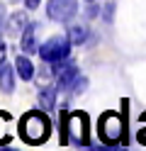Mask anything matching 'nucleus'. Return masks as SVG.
Instances as JSON below:
<instances>
[{
    "label": "nucleus",
    "mask_w": 146,
    "mask_h": 151,
    "mask_svg": "<svg viewBox=\"0 0 146 151\" xmlns=\"http://www.w3.org/2000/svg\"><path fill=\"white\" fill-rule=\"evenodd\" d=\"M88 37H90V29L85 24H68V39L73 44H85Z\"/></svg>",
    "instance_id": "10"
},
{
    "label": "nucleus",
    "mask_w": 146,
    "mask_h": 151,
    "mask_svg": "<svg viewBox=\"0 0 146 151\" xmlns=\"http://www.w3.org/2000/svg\"><path fill=\"white\" fill-rule=\"evenodd\" d=\"M112 17H114V5L107 3V7H105V22H112Z\"/></svg>",
    "instance_id": "11"
},
{
    "label": "nucleus",
    "mask_w": 146,
    "mask_h": 151,
    "mask_svg": "<svg viewBox=\"0 0 146 151\" xmlns=\"http://www.w3.org/2000/svg\"><path fill=\"white\" fill-rule=\"evenodd\" d=\"M3 32H5V24L0 22V59L5 56V42H3Z\"/></svg>",
    "instance_id": "12"
},
{
    "label": "nucleus",
    "mask_w": 146,
    "mask_h": 151,
    "mask_svg": "<svg viewBox=\"0 0 146 151\" xmlns=\"http://www.w3.org/2000/svg\"><path fill=\"white\" fill-rule=\"evenodd\" d=\"M22 51H24V54H34V51H39V44H37V27H34V22H29L27 29L22 32Z\"/></svg>",
    "instance_id": "8"
},
{
    "label": "nucleus",
    "mask_w": 146,
    "mask_h": 151,
    "mask_svg": "<svg viewBox=\"0 0 146 151\" xmlns=\"http://www.w3.org/2000/svg\"><path fill=\"white\" fill-rule=\"evenodd\" d=\"M119 132H122L119 117L112 115V112H105V115L100 117V139L107 146H114L117 141H119Z\"/></svg>",
    "instance_id": "4"
},
{
    "label": "nucleus",
    "mask_w": 146,
    "mask_h": 151,
    "mask_svg": "<svg viewBox=\"0 0 146 151\" xmlns=\"http://www.w3.org/2000/svg\"><path fill=\"white\" fill-rule=\"evenodd\" d=\"M56 90L54 86H42L39 88V107L44 112H54L56 110Z\"/></svg>",
    "instance_id": "6"
},
{
    "label": "nucleus",
    "mask_w": 146,
    "mask_h": 151,
    "mask_svg": "<svg viewBox=\"0 0 146 151\" xmlns=\"http://www.w3.org/2000/svg\"><path fill=\"white\" fill-rule=\"evenodd\" d=\"M0 22H5V5L0 3Z\"/></svg>",
    "instance_id": "16"
},
{
    "label": "nucleus",
    "mask_w": 146,
    "mask_h": 151,
    "mask_svg": "<svg viewBox=\"0 0 146 151\" xmlns=\"http://www.w3.org/2000/svg\"><path fill=\"white\" fill-rule=\"evenodd\" d=\"M15 71L5 59H0V90L3 93H12L15 90Z\"/></svg>",
    "instance_id": "5"
},
{
    "label": "nucleus",
    "mask_w": 146,
    "mask_h": 151,
    "mask_svg": "<svg viewBox=\"0 0 146 151\" xmlns=\"http://www.w3.org/2000/svg\"><path fill=\"white\" fill-rule=\"evenodd\" d=\"M27 24H29L27 15L24 12H15V15H10L5 20V32L7 34H22L27 29Z\"/></svg>",
    "instance_id": "7"
},
{
    "label": "nucleus",
    "mask_w": 146,
    "mask_h": 151,
    "mask_svg": "<svg viewBox=\"0 0 146 151\" xmlns=\"http://www.w3.org/2000/svg\"><path fill=\"white\" fill-rule=\"evenodd\" d=\"M85 151H112V149H107V146H90V149H85Z\"/></svg>",
    "instance_id": "15"
},
{
    "label": "nucleus",
    "mask_w": 146,
    "mask_h": 151,
    "mask_svg": "<svg viewBox=\"0 0 146 151\" xmlns=\"http://www.w3.org/2000/svg\"><path fill=\"white\" fill-rule=\"evenodd\" d=\"M39 3H42V0H24V7H27V10H34Z\"/></svg>",
    "instance_id": "13"
},
{
    "label": "nucleus",
    "mask_w": 146,
    "mask_h": 151,
    "mask_svg": "<svg viewBox=\"0 0 146 151\" xmlns=\"http://www.w3.org/2000/svg\"><path fill=\"white\" fill-rule=\"evenodd\" d=\"M0 151H19V149H12V146H3Z\"/></svg>",
    "instance_id": "17"
},
{
    "label": "nucleus",
    "mask_w": 146,
    "mask_h": 151,
    "mask_svg": "<svg viewBox=\"0 0 146 151\" xmlns=\"http://www.w3.org/2000/svg\"><path fill=\"white\" fill-rule=\"evenodd\" d=\"M71 39L63 34H56V37H49V39L39 46V56L46 61V63H61L68 59V54H71Z\"/></svg>",
    "instance_id": "2"
},
{
    "label": "nucleus",
    "mask_w": 146,
    "mask_h": 151,
    "mask_svg": "<svg viewBox=\"0 0 146 151\" xmlns=\"http://www.w3.org/2000/svg\"><path fill=\"white\" fill-rule=\"evenodd\" d=\"M122 151H124V149H122Z\"/></svg>",
    "instance_id": "19"
},
{
    "label": "nucleus",
    "mask_w": 146,
    "mask_h": 151,
    "mask_svg": "<svg viewBox=\"0 0 146 151\" xmlns=\"http://www.w3.org/2000/svg\"><path fill=\"white\" fill-rule=\"evenodd\" d=\"M51 134V122L42 112H27L19 122V137L27 144H44Z\"/></svg>",
    "instance_id": "1"
},
{
    "label": "nucleus",
    "mask_w": 146,
    "mask_h": 151,
    "mask_svg": "<svg viewBox=\"0 0 146 151\" xmlns=\"http://www.w3.org/2000/svg\"><path fill=\"white\" fill-rule=\"evenodd\" d=\"M97 12H100V7H97L95 3H90V7H88V15H90V17H95Z\"/></svg>",
    "instance_id": "14"
},
{
    "label": "nucleus",
    "mask_w": 146,
    "mask_h": 151,
    "mask_svg": "<svg viewBox=\"0 0 146 151\" xmlns=\"http://www.w3.org/2000/svg\"><path fill=\"white\" fill-rule=\"evenodd\" d=\"M78 12L76 0H49L46 3V15L54 22H71Z\"/></svg>",
    "instance_id": "3"
},
{
    "label": "nucleus",
    "mask_w": 146,
    "mask_h": 151,
    "mask_svg": "<svg viewBox=\"0 0 146 151\" xmlns=\"http://www.w3.org/2000/svg\"><path fill=\"white\" fill-rule=\"evenodd\" d=\"M15 68H17V76L22 81H32L34 76H37V71H34V63L27 59V56H17L15 59Z\"/></svg>",
    "instance_id": "9"
},
{
    "label": "nucleus",
    "mask_w": 146,
    "mask_h": 151,
    "mask_svg": "<svg viewBox=\"0 0 146 151\" xmlns=\"http://www.w3.org/2000/svg\"><path fill=\"white\" fill-rule=\"evenodd\" d=\"M85 3H93V0H85Z\"/></svg>",
    "instance_id": "18"
}]
</instances>
